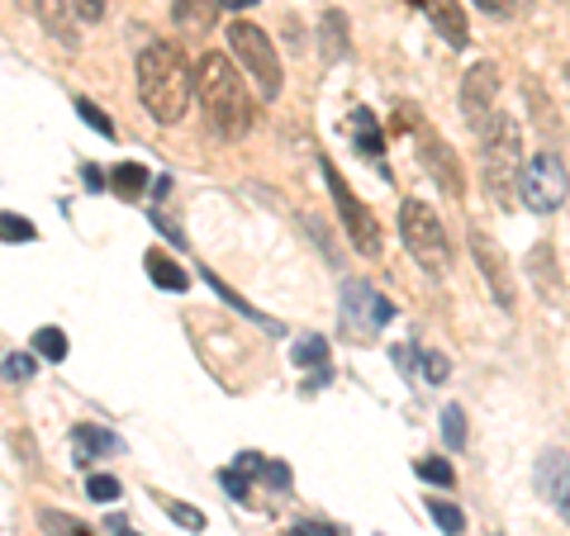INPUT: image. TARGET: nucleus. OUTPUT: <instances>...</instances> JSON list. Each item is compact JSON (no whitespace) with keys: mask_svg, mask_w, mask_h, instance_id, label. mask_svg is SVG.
<instances>
[{"mask_svg":"<svg viewBox=\"0 0 570 536\" xmlns=\"http://www.w3.org/2000/svg\"><path fill=\"white\" fill-rule=\"evenodd\" d=\"M14 6H20V10H29V14H33V0H14Z\"/></svg>","mask_w":570,"mask_h":536,"instance_id":"obj_43","label":"nucleus"},{"mask_svg":"<svg viewBox=\"0 0 570 536\" xmlns=\"http://www.w3.org/2000/svg\"><path fill=\"white\" fill-rule=\"evenodd\" d=\"M528 276H532V290L542 295V304H566V276H561V257L551 242H538L528 252Z\"/></svg>","mask_w":570,"mask_h":536,"instance_id":"obj_12","label":"nucleus"},{"mask_svg":"<svg viewBox=\"0 0 570 536\" xmlns=\"http://www.w3.org/2000/svg\"><path fill=\"white\" fill-rule=\"evenodd\" d=\"M138 96L157 123H176L190 105V67L176 43H148L138 52Z\"/></svg>","mask_w":570,"mask_h":536,"instance_id":"obj_2","label":"nucleus"},{"mask_svg":"<svg viewBox=\"0 0 570 536\" xmlns=\"http://www.w3.org/2000/svg\"><path fill=\"white\" fill-rule=\"evenodd\" d=\"M29 347H33V356H43V361H62L67 356V332L62 328H39Z\"/></svg>","mask_w":570,"mask_h":536,"instance_id":"obj_24","label":"nucleus"},{"mask_svg":"<svg viewBox=\"0 0 570 536\" xmlns=\"http://www.w3.org/2000/svg\"><path fill=\"white\" fill-rule=\"evenodd\" d=\"M86 494H91L96 504H110V498H119V479L115 475H91L86 479Z\"/></svg>","mask_w":570,"mask_h":536,"instance_id":"obj_30","label":"nucleus"},{"mask_svg":"<svg viewBox=\"0 0 570 536\" xmlns=\"http://www.w3.org/2000/svg\"><path fill=\"white\" fill-rule=\"evenodd\" d=\"M352 138H356V148H362L371 162H381V157H385L381 123H376V115H371V110H356V115H352Z\"/></svg>","mask_w":570,"mask_h":536,"instance_id":"obj_18","label":"nucleus"},{"mask_svg":"<svg viewBox=\"0 0 570 536\" xmlns=\"http://www.w3.org/2000/svg\"><path fill=\"white\" fill-rule=\"evenodd\" d=\"M238 470H243V475L266 479L272 489H285V485H291V470L276 466V460H266V456H257V451H243V456H238Z\"/></svg>","mask_w":570,"mask_h":536,"instance_id":"obj_20","label":"nucleus"},{"mask_svg":"<svg viewBox=\"0 0 570 536\" xmlns=\"http://www.w3.org/2000/svg\"><path fill=\"white\" fill-rule=\"evenodd\" d=\"M419 162H423V171L442 186V195H456V200L466 195V171H461V162H456V152H452L448 138L419 133Z\"/></svg>","mask_w":570,"mask_h":536,"instance_id":"obj_8","label":"nucleus"},{"mask_svg":"<svg viewBox=\"0 0 570 536\" xmlns=\"http://www.w3.org/2000/svg\"><path fill=\"white\" fill-rule=\"evenodd\" d=\"M343 304H347L343 314H347L352 332H376V328H385L390 318H395V304L381 299V295H371V285H362V280L343 285Z\"/></svg>","mask_w":570,"mask_h":536,"instance_id":"obj_11","label":"nucleus"},{"mask_svg":"<svg viewBox=\"0 0 570 536\" xmlns=\"http://www.w3.org/2000/svg\"><path fill=\"white\" fill-rule=\"evenodd\" d=\"M442 437H448L452 451H461V446H466V414H461L456 404H448V414H442Z\"/></svg>","mask_w":570,"mask_h":536,"instance_id":"obj_27","label":"nucleus"},{"mask_svg":"<svg viewBox=\"0 0 570 536\" xmlns=\"http://www.w3.org/2000/svg\"><path fill=\"white\" fill-rule=\"evenodd\" d=\"M433 523L448 536H466V513H461L456 504H448V498H433Z\"/></svg>","mask_w":570,"mask_h":536,"instance_id":"obj_25","label":"nucleus"},{"mask_svg":"<svg viewBox=\"0 0 570 536\" xmlns=\"http://www.w3.org/2000/svg\"><path fill=\"white\" fill-rule=\"evenodd\" d=\"M163 513L171 517V523H181L186 532H200V527H205V513L190 508V504H181V498H163Z\"/></svg>","mask_w":570,"mask_h":536,"instance_id":"obj_26","label":"nucleus"},{"mask_svg":"<svg viewBox=\"0 0 570 536\" xmlns=\"http://www.w3.org/2000/svg\"><path fill=\"white\" fill-rule=\"evenodd\" d=\"M0 238L6 242H33L39 228H33L29 219H20V214H0Z\"/></svg>","mask_w":570,"mask_h":536,"instance_id":"obj_28","label":"nucleus"},{"mask_svg":"<svg viewBox=\"0 0 570 536\" xmlns=\"http://www.w3.org/2000/svg\"><path fill=\"white\" fill-rule=\"evenodd\" d=\"M519 171H523V129L513 115H490L480 123V176L499 209H513L519 200Z\"/></svg>","mask_w":570,"mask_h":536,"instance_id":"obj_3","label":"nucleus"},{"mask_svg":"<svg viewBox=\"0 0 570 536\" xmlns=\"http://www.w3.org/2000/svg\"><path fill=\"white\" fill-rule=\"evenodd\" d=\"M214 10H219V6H214V0H171L176 24H181L186 33H195V39L214 29Z\"/></svg>","mask_w":570,"mask_h":536,"instance_id":"obj_17","label":"nucleus"},{"mask_svg":"<svg viewBox=\"0 0 570 536\" xmlns=\"http://www.w3.org/2000/svg\"><path fill=\"white\" fill-rule=\"evenodd\" d=\"M519 195L538 214H557L566 205V162H561V152L528 157L523 171H519Z\"/></svg>","mask_w":570,"mask_h":536,"instance_id":"obj_6","label":"nucleus"},{"mask_svg":"<svg viewBox=\"0 0 570 536\" xmlns=\"http://www.w3.org/2000/svg\"><path fill=\"white\" fill-rule=\"evenodd\" d=\"M228 48H234V58L243 62L247 81L257 86V96L262 100H276L281 96V58H276V43L266 39L257 24L234 20V24H228Z\"/></svg>","mask_w":570,"mask_h":536,"instance_id":"obj_5","label":"nucleus"},{"mask_svg":"<svg viewBox=\"0 0 570 536\" xmlns=\"http://www.w3.org/2000/svg\"><path fill=\"white\" fill-rule=\"evenodd\" d=\"M81 181H86V186H91V190H100V186H105V176H100L96 167H86V171H81Z\"/></svg>","mask_w":570,"mask_h":536,"instance_id":"obj_41","label":"nucleus"},{"mask_svg":"<svg viewBox=\"0 0 570 536\" xmlns=\"http://www.w3.org/2000/svg\"><path fill=\"white\" fill-rule=\"evenodd\" d=\"M105 10H110V0H77V20L100 24V20H105Z\"/></svg>","mask_w":570,"mask_h":536,"instance_id":"obj_36","label":"nucleus"},{"mask_svg":"<svg viewBox=\"0 0 570 536\" xmlns=\"http://www.w3.org/2000/svg\"><path fill=\"white\" fill-rule=\"evenodd\" d=\"M219 10H253V6H262V0H214Z\"/></svg>","mask_w":570,"mask_h":536,"instance_id":"obj_40","label":"nucleus"},{"mask_svg":"<svg viewBox=\"0 0 570 536\" xmlns=\"http://www.w3.org/2000/svg\"><path fill=\"white\" fill-rule=\"evenodd\" d=\"M557 6H566V0H557Z\"/></svg>","mask_w":570,"mask_h":536,"instance_id":"obj_44","label":"nucleus"},{"mask_svg":"<svg viewBox=\"0 0 570 536\" xmlns=\"http://www.w3.org/2000/svg\"><path fill=\"white\" fill-rule=\"evenodd\" d=\"M219 485L234 494V498H247V494H253V485H247V475H243V470H224V475H219Z\"/></svg>","mask_w":570,"mask_h":536,"instance_id":"obj_34","label":"nucleus"},{"mask_svg":"<svg viewBox=\"0 0 570 536\" xmlns=\"http://www.w3.org/2000/svg\"><path fill=\"white\" fill-rule=\"evenodd\" d=\"M39 527H43L48 536H96L91 527L81 523V517H71V513H52V508H43V513H39Z\"/></svg>","mask_w":570,"mask_h":536,"instance_id":"obj_23","label":"nucleus"},{"mask_svg":"<svg viewBox=\"0 0 570 536\" xmlns=\"http://www.w3.org/2000/svg\"><path fill=\"white\" fill-rule=\"evenodd\" d=\"M538 485L542 494L557 504V513H566V451L557 446V451H547L542 456V470H538Z\"/></svg>","mask_w":570,"mask_h":536,"instance_id":"obj_16","label":"nucleus"},{"mask_svg":"<svg viewBox=\"0 0 570 536\" xmlns=\"http://www.w3.org/2000/svg\"><path fill=\"white\" fill-rule=\"evenodd\" d=\"M33 370H39V361H33L29 351H10L6 356V375H10V380H29Z\"/></svg>","mask_w":570,"mask_h":536,"instance_id":"obj_32","label":"nucleus"},{"mask_svg":"<svg viewBox=\"0 0 570 536\" xmlns=\"http://www.w3.org/2000/svg\"><path fill=\"white\" fill-rule=\"evenodd\" d=\"M291 536H324V532H314V527H295Z\"/></svg>","mask_w":570,"mask_h":536,"instance_id":"obj_42","label":"nucleus"},{"mask_svg":"<svg viewBox=\"0 0 570 536\" xmlns=\"http://www.w3.org/2000/svg\"><path fill=\"white\" fill-rule=\"evenodd\" d=\"M190 96H200V110H205V123L224 142H238L253 133L257 123V105L247 96V81L243 71L224 58V52H205L200 62L190 71Z\"/></svg>","mask_w":570,"mask_h":536,"instance_id":"obj_1","label":"nucleus"},{"mask_svg":"<svg viewBox=\"0 0 570 536\" xmlns=\"http://www.w3.org/2000/svg\"><path fill=\"white\" fill-rule=\"evenodd\" d=\"M318 52H324V62H343L352 52V29H347L343 10H324V24H318Z\"/></svg>","mask_w":570,"mask_h":536,"instance_id":"obj_15","label":"nucleus"},{"mask_svg":"<svg viewBox=\"0 0 570 536\" xmlns=\"http://www.w3.org/2000/svg\"><path fill=\"white\" fill-rule=\"evenodd\" d=\"M400 238L409 247V257H414L428 276H448L452 271V247H448V228H442L438 209H428L423 200H404Z\"/></svg>","mask_w":570,"mask_h":536,"instance_id":"obj_4","label":"nucleus"},{"mask_svg":"<svg viewBox=\"0 0 570 536\" xmlns=\"http://www.w3.org/2000/svg\"><path fill=\"white\" fill-rule=\"evenodd\" d=\"M71 441H77V460H81V466H91V451H119V437L100 433V427H77Z\"/></svg>","mask_w":570,"mask_h":536,"instance_id":"obj_21","label":"nucleus"},{"mask_svg":"<svg viewBox=\"0 0 570 536\" xmlns=\"http://www.w3.org/2000/svg\"><path fill=\"white\" fill-rule=\"evenodd\" d=\"M33 14L43 20V29L52 39L77 48V0H33Z\"/></svg>","mask_w":570,"mask_h":536,"instance_id":"obj_13","label":"nucleus"},{"mask_svg":"<svg viewBox=\"0 0 570 536\" xmlns=\"http://www.w3.org/2000/svg\"><path fill=\"white\" fill-rule=\"evenodd\" d=\"M499 100V67L494 62H475L466 77H461V115L471 119V129H480L494 115Z\"/></svg>","mask_w":570,"mask_h":536,"instance_id":"obj_10","label":"nucleus"},{"mask_svg":"<svg viewBox=\"0 0 570 536\" xmlns=\"http://www.w3.org/2000/svg\"><path fill=\"white\" fill-rule=\"evenodd\" d=\"M448 370H452V366H448V356H438V351H428V356H423V375H428L433 385H438V380H448Z\"/></svg>","mask_w":570,"mask_h":536,"instance_id":"obj_35","label":"nucleus"},{"mask_svg":"<svg viewBox=\"0 0 570 536\" xmlns=\"http://www.w3.org/2000/svg\"><path fill=\"white\" fill-rule=\"evenodd\" d=\"M471 252H475V266L485 276L490 295L499 309H513V276H509V257L499 252V242L485 234V228H471Z\"/></svg>","mask_w":570,"mask_h":536,"instance_id":"obj_9","label":"nucleus"},{"mask_svg":"<svg viewBox=\"0 0 570 536\" xmlns=\"http://www.w3.org/2000/svg\"><path fill=\"white\" fill-rule=\"evenodd\" d=\"M142 266H148V276H153L157 285H163V290H176V295H181L186 285H190V276H186L181 266H176L167 252H148V257H142Z\"/></svg>","mask_w":570,"mask_h":536,"instance_id":"obj_19","label":"nucleus"},{"mask_svg":"<svg viewBox=\"0 0 570 536\" xmlns=\"http://www.w3.org/2000/svg\"><path fill=\"white\" fill-rule=\"evenodd\" d=\"M324 181H328V190H333L337 214H343V228H347L352 247H356L362 257H381V228H376V219H371V209L352 195V186L343 181V176H337L333 162H324Z\"/></svg>","mask_w":570,"mask_h":536,"instance_id":"obj_7","label":"nucleus"},{"mask_svg":"<svg viewBox=\"0 0 570 536\" xmlns=\"http://www.w3.org/2000/svg\"><path fill=\"white\" fill-rule=\"evenodd\" d=\"M480 10L485 14H494V20H504V14H513V6H519V0H475Z\"/></svg>","mask_w":570,"mask_h":536,"instance_id":"obj_38","label":"nucleus"},{"mask_svg":"<svg viewBox=\"0 0 570 536\" xmlns=\"http://www.w3.org/2000/svg\"><path fill=\"white\" fill-rule=\"evenodd\" d=\"M295 361H299V366H324V361H328V343H324V337H299Z\"/></svg>","mask_w":570,"mask_h":536,"instance_id":"obj_29","label":"nucleus"},{"mask_svg":"<svg viewBox=\"0 0 570 536\" xmlns=\"http://www.w3.org/2000/svg\"><path fill=\"white\" fill-rule=\"evenodd\" d=\"M390 129H395V133L419 129V110H414V105H400V110H395V119H390Z\"/></svg>","mask_w":570,"mask_h":536,"instance_id":"obj_37","label":"nucleus"},{"mask_svg":"<svg viewBox=\"0 0 570 536\" xmlns=\"http://www.w3.org/2000/svg\"><path fill=\"white\" fill-rule=\"evenodd\" d=\"M419 6L428 10V20L438 24V33L452 48H466V10H461L456 0H419Z\"/></svg>","mask_w":570,"mask_h":536,"instance_id":"obj_14","label":"nucleus"},{"mask_svg":"<svg viewBox=\"0 0 570 536\" xmlns=\"http://www.w3.org/2000/svg\"><path fill=\"white\" fill-rule=\"evenodd\" d=\"M423 479H433V485H452V466H448V460H433V456H428V460H419V466H414Z\"/></svg>","mask_w":570,"mask_h":536,"instance_id":"obj_33","label":"nucleus"},{"mask_svg":"<svg viewBox=\"0 0 570 536\" xmlns=\"http://www.w3.org/2000/svg\"><path fill=\"white\" fill-rule=\"evenodd\" d=\"M110 186H115V195H124V200H134V195H142V186H148V171L138 162H119L110 171Z\"/></svg>","mask_w":570,"mask_h":536,"instance_id":"obj_22","label":"nucleus"},{"mask_svg":"<svg viewBox=\"0 0 570 536\" xmlns=\"http://www.w3.org/2000/svg\"><path fill=\"white\" fill-rule=\"evenodd\" d=\"M77 115H81L86 123H91V129H96V133H105V138H115V123H110V119H105V110H96V105H91V100H86V96L77 100Z\"/></svg>","mask_w":570,"mask_h":536,"instance_id":"obj_31","label":"nucleus"},{"mask_svg":"<svg viewBox=\"0 0 570 536\" xmlns=\"http://www.w3.org/2000/svg\"><path fill=\"white\" fill-rule=\"evenodd\" d=\"M390 356H395V366H400V370H414V347H395Z\"/></svg>","mask_w":570,"mask_h":536,"instance_id":"obj_39","label":"nucleus"}]
</instances>
